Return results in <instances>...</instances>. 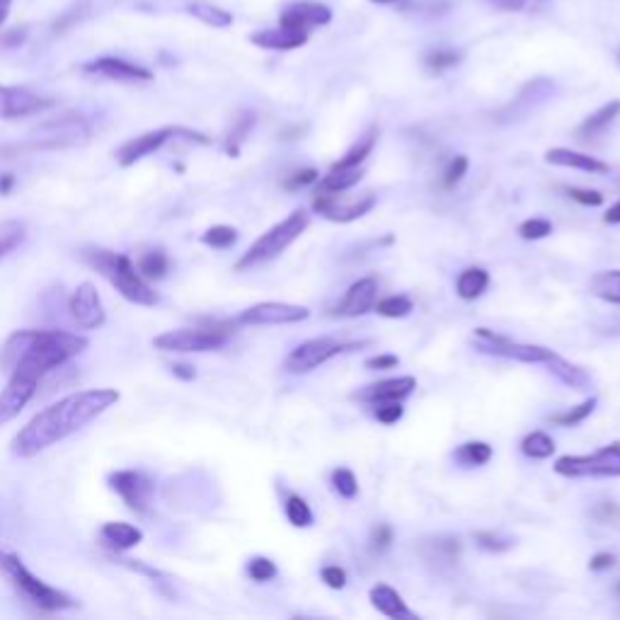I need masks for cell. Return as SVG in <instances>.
Wrapping results in <instances>:
<instances>
[{"label":"cell","instance_id":"obj_6","mask_svg":"<svg viewBox=\"0 0 620 620\" xmlns=\"http://www.w3.org/2000/svg\"><path fill=\"white\" fill-rule=\"evenodd\" d=\"M233 323H221V320H204L199 327H182V330H170L165 335L155 337V349L177 354H199V352H216L226 344L233 335Z\"/></svg>","mask_w":620,"mask_h":620},{"label":"cell","instance_id":"obj_2","mask_svg":"<svg viewBox=\"0 0 620 620\" xmlns=\"http://www.w3.org/2000/svg\"><path fill=\"white\" fill-rule=\"evenodd\" d=\"M88 349L83 335L66 330H20L8 337L3 347V364L8 369L42 383L51 371L68 364Z\"/></svg>","mask_w":620,"mask_h":620},{"label":"cell","instance_id":"obj_12","mask_svg":"<svg viewBox=\"0 0 620 620\" xmlns=\"http://www.w3.org/2000/svg\"><path fill=\"white\" fill-rule=\"evenodd\" d=\"M107 482L124 499L131 512L146 514L151 509L155 482L148 473H143V470H117V473H109Z\"/></svg>","mask_w":620,"mask_h":620},{"label":"cell","instance_id":"obj_24","mask_svg":"<svg viewBox=\"0 0 620 620\" xmlns=\"http://www.w3.org/2000/svg\"><path fill=\"white\" fill-rule=\"evenodd\" d=\"M369 599H371V606L376 608L378 613H383L386 618H393V620L415 618V613L407 608L403 596H400L393 587H388V584H376V587L369 591Z\"/></svg>","mask_w":620,"mask_h":620},{"label":"cell","instance_id":"obj_42","mask_svg":"<svg viewBox=\"0 0 620 620\" xmlns=\"http://www.w3.org/2000/svg\"><path fill=\"white\" fill-rule=\"evenodd\" d=\"M463 54L461 51H453V49H436L432 54L424 56V66L429 68V73H444L456 68L461 63Z\"/></svg>","mask_w":620,"mask_h":620},{"label":"cell","instance_id":"obj_16","mask_svg":"<svg viewBox=\"0 0 620 620\" xmlns=\"http://www.w3.org/2000/svg\"><path fill=\"white\" fill-rule=\"evenodd\" d=\"M68 310H71V318L76 320L78 327H83V330H97V327L105 325L107 320L102 298L90 281H85V284H80L78 289L73 291L71 301H68Z\"/></svg>","mask_w":620,"mask_h":620},{"label":"cell","instance_id":"obj_61","mask_svg":"<svg viewBox=\"0 0 620 620\" xmlns=\"http://www.w3.org/2000/svg\"><path fill=\"white\" fill-rule=\"evenodd\" d=\"M13 187H15L13 175H0V194H3V197H8V194L13 192Z\"/></svg>","mask_w":620,"mask_h":620},{"label":"cell","instance_id":"obj_40","mask_svg":"<svg viewBox=\"0 0 620 620\" xmlns=\"http://www.w3.org/2000/svg\"><path fill=\"white\" fill-rule=\"evenodd\" d=\"M170 269V257L165 255V250H151L141 257L139 272L146 279H163Z\"/></svg>","mask_w":620,"mask_h":620},{"label":"cell","instance_id":"obj_26","mask_svg":"<svg viewBox=\"0 0 620 620\" xmlns=\"http://www.w3.org/2000/svg\"><path fill=\"white\" fill-rule=\"evenodd\" d=\"M422 553L429 562L453 565L463 553V543L458 536H432L422 541Z\"/></svg>","mask_w":620,"mask_h":620},{"label":"cell","instance_id":"obj_46","mask_svg":"<svg viewBox=\"0 0 620 620\" xmlns=\"http://www.w3.org/2000/svg\"><path fill=\"white\" fill-rule=\"evenodd\" d=\"M553 233V223L548 218H528L519 226V235L524 240H543Z\"/></svg>","mask_w":620,"mask_h":620},{"label":"cell","instance_id":"obj_60","mask_svg":"<svg viewBox=\"0 0 620 620\" xmlns=\"http://www.w3.org/2000/svg\"><path fill=\"white\" fill-rule=\"evenodd\" d=\"M604 221L608 223V226H620V202H616L611 206V209L606 211Z\"/></svg>","mask_w":620,"mask_h":620},{"label":"cell","instance_id":"obj_7","mask_svg":"<svg viewBox=\"0 0 620 620\" xmlns=\"http://www.w3.org/2000/svg\"><path fill=\"white\" fill-rule=\"evenodd\" d=\"M0 570L8 574V579L13 582V587L30 601L32 606H37L39 611H66V608L76 606V601L71 599L63 591L49 587L47 582H42L39 577L27 570L22 565V560L17 555H0Z\"/></svg>","mask_w":620,"mask_h":620},{"label":"cell","instance_id":"obj_34","mask_svg":"<svg viewBox=\"0 0 620 620\" xmlns=\"http://www.w3.org/2000/svg\"><path fill=\"white\" fill-rule=\"evenodd\" d=\"M495 456L492 446L487 441H468L463 444L461 449L453 453L456 463H461L463 468H480V465H487Z\"/></svg>","mask_w":620,"mask_h":620},{"label":"cell","instance_id":"obj_48","mask_svg":"<svg viewBox=\"0 0 620 620\" xmlns=\"http://www.w3.org/2000/svg\"><path fill=\"white\" fill-rule=\"evenodd\" d=\"M468 165H470L468 155H456V158L449 163V168L444 170V189L456 187L465 177V172H468Z\"/></svg>","mask_w":620,"mask_h":620},{"label":"cell","instance_id":"obj_19","mask_svg":"<svg viewBox=\"0 0 620 620\" xmlns=\"http://www.w3.org/2000/svg\"><path fill=\"white\" fill-rule=\"evenodd\" d=\"M332 22V10L323 3H313V0H301V3H291L281 10L279 25L291 27V30L310 32L315 27H325Z\"/></svg>","mask_w":620,"mask_h":620},{"label":"cell","instance_id":"obj_44","mask_svg":"<svg viewBox=\"0 0 620 620\" xmlns=\"http://www.w3.org/2000/svg\"><path fill=\"white\" fill-rule=\"evenodd\" d=\"M204 245L214 250H228L238 243V231L233 226H211L209 231L202 235Z\"/></svg>","mask_w":620,"mask_h":620},{"label":"cell","instance_id":"obj_30","mask_svg":"<svg viewBox=\"0 0 620 620\" xmlns=\"http://www.w3.org/2000/svg\"><path fill=\"white\" fill-rule=\"evenodd\" d=\"M490 286V272L482 267H468L458 274L456 281V291L463 301H475L480 298Z\"/></svg>","mask_w":620,"mask_h":620},{"label":"cell","instance_id":"obj_55","mask_svg":"<svg viewBox=\"0 0 620 620\" xmlns=\"http://www.w3.org/2000/svg\"><path fill=\"white\" fill-rule=\"evenodd\" d=\"M366 369L369 371H390V369H398L400 359L395 354H378V357L366 359Z\"/></svg>","mask_w":620,"mask_h":620},{"label":"cell","instance_id":"obj_54","mask_svg":"<svg viewBox=\"0 0 620 620\" xmlns=\"http://www.w3.org/2000/svg\"><path fill=\"white\" fill-rule=\"evenodd\" d=\"M320 577H323V582L327 584L330 589H344L347 587V572H344V567L340 565H327L320 570Z\"/></svg>","mask_w":620,"mask_h":620},{"label":"cell","instance_id":"obj_53","mask_svg":"<svg viewBox=\"0 0 620 620\" xmlns=\"http://www.w3.org/2000/svg\"><path fill=\"white\" fill-rule=\"evenodd\" d=\"M390 543H393V528H390L388 524H378L376 528H373L371 531L373 553H386V550L390 548Z\"/></svg>","mask_w":620,"mask_h":620},{"label":"cell","instance_id":"obj_25","mask_svg":"<svg viewBox=\"0 0 620 620\" xmlns=\"http://www.w3.org/2000/svg\"><path fill=\"white\" fill-rule=\"evenodd\" d=\"M102 543L107 548H112L114 553H124V550L136 548L143 541V531L139 526L126 524V521H109V524L102 526L100 531Z\"/></svg>","mask_w":620,"mask_h":620},{"label":"cell","instance_id":"obj_29","mask_svg":"<svg viewBox=\"0 0 620 620\" xmlns=\"http://www.w3.org/2000/svg\"><path fill=\"white\" fill-rule=\"evenodd\" d=\"M376 141H378V126H371L369 131H366L361 139L354 143L352 148H349L347 153L342 155L340 160H337L335 165H332L330 170H352V168H361V165L366 163V158L373 153V148H376Z\"/></svg>","mask_w":620,"mask_h":620},{"label":"cell","instance_id":"obj_47","mask_svg":"<svg viewBox=\"0 0 620 620\" xmlns=\"http://www.w3.org/2000/svg\"><path fill=\"white\" fill-rule=\"evenodd\" d=\"M248 574H250L252 582L264 584V582H272V579L279 574V570H277V565H274V560H269V558H252L248 562Z\"/></svg>","mask_w":620,"mask_h":620},{"label":"cell","instance_id":"obj_28","mask_svg":"<svg viewBox=\"0 0 620 620\" xmlns=\"http://www.w3.org/2000/svg\"><path fill=\"white\" fill-rule=\"evenodd\" d=\"M620 117V100L606 102L604 107L596 109L591 117L584 119L582 124L577 126V136L579 139H594V136L604 134V131Z\"/></svg>","mask_w":620,"mask_h":620},{"label":"cell","instance_id":"obj_38","mask_svg":"<svg viewBox=\"0 0 620 620\" xmlns=\"http://www.w3.org/2000/svg\"><path fill=\"white\" fill-rule=\"evenodd\" d=\"M596 405H599V400L589 398V400H584V403L570 407V410L558 412V415H550V422L558 424V427H577V424L587 422V419L591 417V412L596 410Z\"/></svg>","mask_w":620,"mask_h":620},{"label":"cell","instance_id":"obj_33","mask_svg":"<svg viewBox=\"0 0 620 620\" xmlns=\"http://www.w3.org/2000/svg\"><path fill=\"white\" fill-rule=\"evenodd\" d=\"M361 177H364V170L352 168V170H330L327 175L320 180L318 194H340L352 189L354 185H359Z\"/></svg>","mask_w":620,"mask_h":620},{"label":"cell","instance_id":"obj_41","mask_svg":"<svg viewBox=\"0 0 620 620\" xmlns=\"http://www.w3.org/2000/svg\"><path fill=\"white\" fill-rule=\"evenodd\" d=\"M373 310H376L378 315H383V318H407V315L415 310V303L407 296H388L376 301Z\"/></svg>","mask_w":620,"mask_h":620},{"label":"cell","instance_id":"obj_4","mask_svg":"<svg viewBox=\"0 0 620 620\" xmlns=\"http://www.w3.org/2000/svg\"><path fill=\"white\" fill-rule=\"evenodd\" d=\"M90 124L80 114H63V117L44 122L39 129H34L27 141L10 143L0 148V158H15V155L37 153V151H59V148H76L85 146L90 141Z\"/></svg>","mask_w":620,"mask_h":620},{"label":"cell","instance_id":"obj_58","mask_svg":"<svg viewBox=\"0 0 620 620\" xmlns=\"http://www.w3.org/2000/svg\"><path fill=\"white\" fill-rule=\"evenodd\" d=\"M22 42H25V30H10L8 34L0 37V44H3V47H17V44Z\"/></svg>","mask_w":620,"mask_h":620},{"label":"cell","instance_id":"obj_57","mask_svg":"<svg viewBox=\"0 0 620 620\" xmlns=\"http://www.w3.org/2000/svg\"><path fill=\"white\" fill-rule=\"evenodd\" d=\"M616 514H618V507L613 502H601L599 507L594 509V516L599 521H604V524H608V521H611Z\"/></svg>","mask_w":620,"mask_h":620},{"label":"cell","instance_id":"obj_21","mask_svg":"<svg viewBox=\"0 0 620 620\" xmlns=\"http://www.w3.org/2000/svg\"><path fill=\"white\" fill-rule=\"evenodd\" d=\"M376 301H378V279L364 277L349 286V291L344 294L342 303L337 306L335 313L342 315V318H359V315H366L369 310H373Z\"/></svg>","mask_w":620,"mask_h":620},{"label":"cell","instance_id":"obj_11","mask_svg":"<svg viewBox=\"0 0 620 620\" xmlns=\"http://www.w3.org/2000/svg\"><path fill=\"white\" fill-rule=\"evenodd\" d=\"M354 347H361V342L357 344V342H340L335 340V337H315V340H308L298 344L296 349H291L289 357L284 359V371L294 373V376L310 373Z\"/></svg>","mask_w":620,"mask_h":620},{"label":"cell","instance_id":"obj_1","mask_svg":"<svg viewBox=\"0 0 620 620\" xmlns=\"http://www.w3.org/2000/svg\"><path fill=\"white\" fill-rule=\"evenodd\" d=\"M119 390L114 388H93V390H78V393L66 395L59 403L49 405L39 415H34L20 432L15 434L13 449L15 456L20 458H34L42 451L51 449L59 441L68 439L71 434L80 432L85 424H90L102 412L119 403Z\"/></svg>","mask_w":620,"mask_h":620},{"label":"cell","instance_id":"obj_22","mask_svg":"<svg viewBox=\"0 0 620 620\" xmlns=\"http://www.w3.org/2000/svg\"><path fill=\"white\" fill-rule=\"evenodd\" d=\"M310 39V32L291 30V27H272V30H260L250 34V42L260 49L269 51H294L306 47Z\"/></svg>","mask_w":620,"mask_h":620},{"label":"cell","instance_id":"obj_9","mask_svg":"<svg viewBox=\"0 0 620 620\" xmlns=\"http://www.w3.org/2000/svg\"><path fill=\"white\" fill-rule=\"evenodd\" d=\"M473 347L482 354H490V357H502V359H514L521 364H545L553 357V349L538 347V344H524L516 342L512 337L499 335L492 332L490 327H475L473 332Z\"/></svg>","mask_w":620,"mask_h":620},{"label":"cell","instance_id":"obj_39","mask_svg":"<svg viewBox=\"0 0 620 620\" xmlns=\"http://www.w3.org/2000/svg\"><path fill=\"white\" fill-rule=\"evenodd\" d=\"M284 512H286V519H289L291 526H296V528H310V526H313V512H310L308 502L301 495H289V497H286Z\"/></svg>","mask_w":620,"mask_h":620},{"label":"cell","instance_id":"obj_20","mask_svg":"<svg viewBox=\"0 0 620 620\" xmlns=\"http://www.w3.org/2000/svg\"><path fill=\"white\" fill-rule=\"evenodd\" d=\"M417 388V378L415 376H400V378H388V381H378L371 383V386L361 388L354 393V400L359 403H369V405H378V403H403L405 398H410Z\"/></svg>","mask_w":620,"mask_h":620},{"label":"cell","instance_id":"obj_27","mask_svg":"<svg viewBox=\"0 0 620 620\" xmlns=\"http://www.w3.org/2000/svg\"><path fill=\"white\" fill-rule=\"evenodd\" d=\"M548 371L558 378L560 383H565L567 388L572 390H587L591 386V376L582 366H574L567 359H562L560 354H553L548 361H545Z\"/></svg>","mask_w":620,"mask_h":620},{"label":"cell","instance_id":"obj_59","mask_svg":"<svg viewBox=\"0 0 620 620\" xmlns=\"http://www.w3.org/2000/svg\"><path fill=\"white\" fill-rule=\"evenodd\" d=\"M172 373H175L177 378H182V381H192V378H197V371H194V366H189V364H175L172 366Z\"/></svg>","mask_w":620,"mask_h":620},{"label":"cell","instance_id":"obj_36","mask_svg":"<svg viewBox=\"0 0 620 620\" xmlns=\"http://www.w3.org/2000/svg\"><path fill=\"white\" fill-rule=\"evenodd\" d=\"M25 238H27L25 223H20V221L0 223V260L20 248V245L25 243Z\"/></svg>","mask_w":620,"mask_h":620},{"label":"cell","instance_id":"obj_17","mask_svg":"<svg viewBox=\"0 0 620 620\" xmlns=\"http://www.w3.org/2000/svg\"><path fill=\"white\" fill-rule=\"evenodd\" d=\"M83 73L107 80H117V83H151L153 80V73L148 71V68L126 59H117V56H102V59L85 63Z\"/></svg>","mask_w":620,"mask_h":620},{"label":"cell","instance_id":"obj_43","mask_svg":"<svg viewBox=\"0 0 620 620\" xmlns=\"http://www.w3.org/2000/svg\"><path fill=\"white\" fill-rule=\"evenodd\" d=\"M330 482H332V490H335L342 499H357L359 482H357V475H354L349 468L332 470Z\"/></svg>","mask_w":620,"mask_h":620},{"label":"cell","instance_id":"obj_23","mask_svg":"<svg viewBox=\"0 0 620 620\" xmlns=\"http://www.w3.org/2000/svg\"><path fill=\"white\" fill-rule=\"evenodd\" d=\"M545 163L558 165V168L591 172V175H606V172L611 170V165L604 163V160H596L594 155L587 153L570 151V148H550V151L545 153Z\"/></svg>","mask_w":620,"mask_h":620},{"label":"cell","instance_id":"obj_45","mask_svg":"<svg viewBox=\"0 0 620 620\" xmlns=\"http://www.w3.org/2000/svg\"><path fill=\"white\" fill-rule=\"evenodd\" d=\"M475 543H478V548L485 550V553H507L509 548L514 545V538L504 536V533H497V531H478L475 533Z\"/></svg>","mask_w":620,"mask_h":620},{"label":"cell","instance_id":"obj_14","mask_svg":"<svg viewBox=\"0 0 620 620\" xmlns=\"http://www.w3.org/2000/svg\"><path fill=\"white\" fill-rule=\"evenodd\" d=\"M51 97L34 93L20 85H0V119H22L32 114H42L44 109L54 107Z\"/></svg>","mask_w":620,"mask_h":620},{"label":"cell","instance_id":"obj_13","mask_svg":"<svg viewBox=\"0 0 620 620\" xmlns=\"http://www.w3.org/2000/svg\"><path fill=\"white\" fill-rule=\"evenodd\" d=\"M378 204L376 194L366 192L361 197H344V192L340 194H318L313 199V211L315 214L330 218L335 223H352L364 218L366 214H371L373 206Z\"/></svg>","mask_w":620,"mask_h":620},{"label":"cell","instance_id":"obj_15","mask_svg":"<svg viewBox=\"0 0 620 620\" xmlns=\"http://www.w3.org/2000/svg\"><path fill=\"white\" fill-rule=\"evenodd\" d=\"M310 318V310L294 303L264 301L238 315L240 325H294Z\"/></svg>","mask_w":620,"mask_h":620},{"label":"cell","instance_id":"obj_37","mask_svg":"<svg viewBox=\"0 0 620 620\" xmlns=\"http://www.w3.org/2000/svg\"><path fill=\"white\" fill-rule=\"evenodd\" d=\"M521 453L533 458V461H545L555 453V441L545 432H531L521 441Z\"/></svg>","mask_w":620,"mask_h":620},{"label":"cell","instance_id":"obj_56","mask_svg":"<svg viewBox=\"0 0 620 620\" xmlns=\"http://www.w3.org/2000/svg\"><path fill=\"white\" fill-rule=\"evenodd\" d=\"M613 565H618V558L613 553H596L594 558L589 560L591 572H606V570H611Z\"/></svg>","mask_w":620,"mask_h":620},{"label":"cell","instance_id":"obj_52","mask_svg":"<svg viewBox=\"0 0 620 620\" xmlns=\"http://www.w3.org/2000/svg\"><path fill=\"white\" fill-rule=\"evenodd\" d=\"M567 194H570V199H574L577 204L582 206H601L604 204V194L596 192V189H582V187H570L567 189Z\"/></svg>","mask_w":620,"mask_h":620},{"label":"cell","instance_id":"obj_31","mask_svg":"<svg viewBox=\"0 0 620 620\" xmlns=\"http://www.w3.org/2000/svg\"><path fill=\"white\" fill-rule=\"evenodd\" d=\"M255 122H257V114L250 112V109H243V112L235 114L231 131H228V136H226V151L231 158H238L240 146H243V141L248 139V134L252 131V126H255Z\"/></svg>","mask_w":620,"mask_h":620},{"label":"cell","instance_id":"obj_49","mask_svg":"<svg viewBox=\"0 0 620 620\" xmlns=\"http://www.w3.org/2000/svg\"><path fill=\"white\" fill-rule=\"evenodd\" d=\"M490 5H495L497 10H504V13H531V10H538L545 0H487Z\"/></svg>","mask_w":620,"mask_h":620},{"label":"cell","instance_id":"obj_18","mask_svg":"<svg viewBox=\"0 0 620 620\" xmlns=\"http://www.w3.org/2000/svg\"><path fill=\"white\" fill-rule=\"evenodd\" d=\"M37 386H39V381L25 376V373L13 371L8 388L0 393V427L8 424L10 419H15L22 410H25L27 403H30L34 395H37Z\"/></svg>","mask_w":620,"mask_h":620},{"label":"cell","instance_id":"obj_64","mask_svg":"<svg viewBox=\"0 0 620 620\" xmlns=\"http://www.w3.org/2000/svg\"><path fill=\"white\" fill-rule=\"evenodd\" d=\"M618 594H620V584H618Z\"/></svg>","mask_w":620,"mask_h":620},{"label":"cell","instance_id":"obj_10","mask_svg":"<svg viewBox=\"0 0 620 620\" xmlns=\"http://www.w3.org/2000/svg\"><path fill=\"white\" fill-rule=\"evenodd\" d=\"M555 473L562 478H620V441L604 446L591 456H560Z\"/></svg>","mask_w":620,"mask_h":620},{"label":"cell","instance_id":"obj_62","mask_svg":"<svg viewBox=\"0 0 620 620\" xmlns=\"http://www.w3.org/2000/svg\"><path fill=\"white\" fill-rule=\"evenodd\" d=\"M10 5H13V0H0V27H3L5 20H8Z\"/></svg>","mask_w":620,"mask_h":620},{"label":"cell","instance_id":"obj_32","mask_svg":"<svg viewBox=\"0 0 620 620\" xmlns=\"http://www.w3.org/2000/svg\"><path fill=\"white\" fill-rule=\"evenodd\" d=\"M591 294L601 301L620 306V269H611V272H599L591 277L589 284Z\"/></svg>","mask_w":620,"mask_h":620},{"label":"cell","instance_id":"obj_5","mask_svg":"<svg viewBox=\"0 0 620 620\" xmlns=\"http://www.w3.org/2000/svg\"><path fill=\"white\" fill-rule=\"evenodd\" d=\"M310 223V216L303 209L294 211L291 216H286L284 221L277 223V226L269 228L267 233L260 235L255 243L250 245V250L235 262V269L238 272H248L252 267H260L264 262H272L274 257H279L289 245H294L303 233H306Z\"/></svg>","mask_w":620,"mask_h":620},{"label":"cell","instance_id":"obj_50","mask_svg":"<svg viewBox=\"0 0 620 620\" xmlns=\"http://www.w3.org/2000/svg\"><path fill=\"white\" fill-rule=\"evenodd\" d=\"M373 415H376L378 422L390 427V424H398L400 419H403L405 407H403V403H398V400H393V403H378Z\"/></svg>","mask_w":620,"mask_h":620},{"label":"cell","instance_id":"obj_8","mask_svg":"<svg viewBox=\"0 0 620 620\" xmlns=\"http://www.w3.org/2000/svg\"><path fill=\"white\" fill-rule=\"evenodd\" d=\"M172 139H185L189 143H202V146H209L211 139L206 134H199V131L185 129V126H165V129H155L146 131V134L136 136V139L126 141L122 148L117 151V160L122 168H131L139 160L148 158V155L158 153L165 143Z\"/></svg>","mask_w":620,"mask_h":620},{"label":"cell","instance_id":"obj_35","mask_svg":"<svg viewBox=\"0 0 620 620\" xmlns=\"http://www.w3.org/2000/svg\"><path fill=\"white\" fill-rule=\"evenodd\" d=\"M187 13L192 17H197V20L204 22V25L214 27V30H226V27L233 25V15L228 13V10L218 8V5H211V3H192L187 8Z\"/></svg>","mask_w":620,"mask_h":620},{"label":"cell","instance_id":"obj_63","mask_svg":"<svg viewBox=\"0 0 620 620\" xmlns=\"http://www.w3.org/2000/svg\"><path fill=\"white\" fill-rule=\"evenodd\" d=\"M371 3H376V5H393V3H400V0H371Z\"/></svg>","mask_w":620,"mask_h":620},{"label":"cell","instance_id":"obj_3","mask_svg":"<svg viewBox=\"0 0 620 620\" xmlns=\"http://www.w3.org/2000/svg\"><path fill=\"white\" fill-rule=\"evenodd\" d=\"M83 260L100 272L114 289L122 294L126 301L136 303V306H155L158 303V294L153 291V286L148 284L146 277L139 272L131 257L117 255V252L105 250V248H85Z\"/></svg>","mask_w":620,"mask_h":620},{"label":"cell","instance_id":"obj_51","mask_svg":"<svg viewBox=\"0 0 620 620\" xmlns=\"http://www.w3.org/2000/svg\"><path fill=\"white\" fill-rule=\"evenodd\" d=\"M320 180V172L315 168H306V170H298L294 172V175L289 177V180L284 182V189H289V192H298V189H306L310 185H315V182Z\"/></svg>","mask_w":620,"mask_h":620}]
</instances>
